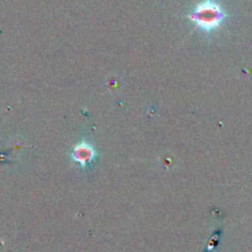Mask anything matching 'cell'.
Instances as JSON below:
<instances>
[{
	"label": "cell",
	"instance_id": "cell-1",
	"mask_svg": "<svg viewBox=\"0 0 252 252\" xmlns=\"http://www.w3.org/2000/svg\"><path fill=\"white\" fill-rule=\"evenodd\" d=\"M189 19L197 27L204 31H213L218 29L225 19V12L219 4L213 0H206L196 6L189 14Z\"/></svg>",
	"mask_w": 252,
	"mask_h": 252
},
{
	"label": "cell",
	"instance_id": "cell-2",
	"mask_svg": "<svg viewBox=\"0 0 252 252\" xmlns=\"http://www.w3.org/2000/svg\"><path fill=\"white\" fill-rule=\"evenodd\" d=\"M94 158H95V150L86 142H83L76 145L73 152L74 161L80 164L81 166H86Z\"/></svg>",
	"mask_w": 252,
	"mask_h": 252
}]
</instances>
